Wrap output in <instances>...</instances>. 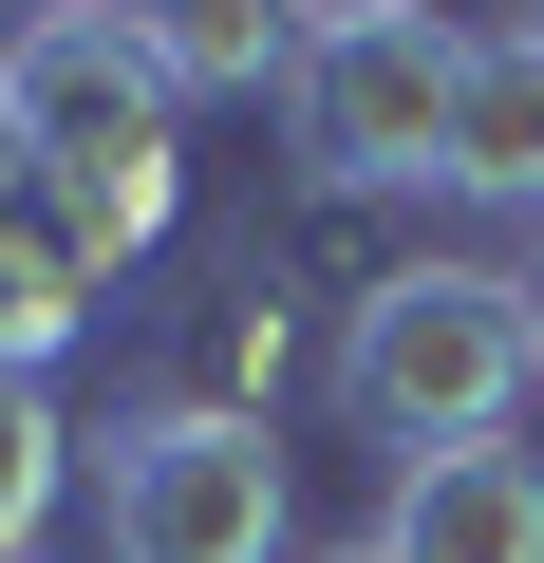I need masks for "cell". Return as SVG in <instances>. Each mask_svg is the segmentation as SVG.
Here are the masks:
<instances>
[{
	"label": "cell",
	"mask_w": 544,
	"mask_h": 563,
	"mask_svg": "<svg viewBox=\"0 0 544 563\" xmlns=\"http://www.w3.org/2000/svg\"><path fill=\"white\" fill-rule=\"evenodd\" d=\"M0 169H38V225L113 282L188 225V151H169V76L132 57V20H20L0 38Z\"/></svg>",
	"instance_id": "cell-1"
},
{
	"label": "cell",
	"mask_w": 544,
	"mask_h": 563,
	"mask_svg": "<svg viewBox=\"0 0 544 563\" xmlns=\"http://www.w3.org/2000/svg\"><path fill=\"white\" fill-rule=\"evenodd\" d=\"M525 376H544L525 263H432V244H413L376 301L338 320V413H357L376 451H469V432L525 413Z\"/></svg>",
	"instance_id": "cell-2"
},
{
	"label": "cell",
	"mask_w": 544,
	"mask_h": 563,
	"mask_svg": "<svg viewBox=\"0 0 544 563\" xmlns=\"http://www.w3.org/2000/svg\"><path fill=\"white\" fill-rule=\"evenodd\" d=\"M95 563H282V432L263 413H132L95 451Z\"/></svg>",
	"instance_id": "cell-3"
},
{
	"label": "cell",
	"mask_w": 544,
	"mask_h": 563,
	"mask_svg": "<svg viewBox=\"0 0 544 563\" xmlns=\"http://www.w3.org/2000/svg\"><path fill=\"white\" fill-rule=\"evenodd\" d=\"M451 76H469V38H451V20H376V38H301V76H282V132H301V188H320V207H376V188H432V151H451Z\"/></svg>",
	"instance_id": "cell-4"
},
{
	"label": "cell",
	"mask_w": 544,
	"mask_h": 563,
	"mask_svg": "<svg viewBox=\"0 0 544 563\" xmlns=\"http://www.w3.org/2000/svg\"><path fill=\"white\" fill-rule=\"evenodd\" d=\"M376 563H544V451H395L376 470Z\"/></svg>",
	"instance_id": "cell-5"
},
{
	"label": "cell",
	"mask_w": 544,
	"mask_h": 563,
	"mask_svg": "<svg viewBox=\"0 0 544 563\" xmlns=\"http://www.w3.org/2000/svg\"><path fill=\"white\" fill-rule=\"evenodd\" d=\"M282 357H301V282L244 244V263L188 282V320H169V357H151L132 413H263V395H282Z\"/></svg>",
	"instance_id": "cell-6"
},
{
	"label": "cell",
	"mask_w": 544,
	"mask_h": 563,
	"mask_svg": "<svg viewBox=\"0 0 544 563\" xmlns=\"http://www.w3.org/2000/svg\"><path fill=\"white\" fill-rule=\"evenodd\" d=\"M432 188H469V207H525V225H544V20H507V38H469V76H451V151H432Z\"/></svg>",
	"instance_id": "cell-7"
},
{
	"label": "cell",
	"mask_w": 544,
	"mask_h": 563,
	"mask_svg": "<svg viewBox=\"0 0 544 563\" xmlns=\"http://www.w3.org/2000/svg\"><path fill=\"white\" fill-rule=\"evenodd\" d=\"M132 57L169 95H263V76H301V0H113Z\"/></svg>",
	"instance_id": "cell-8"
},
{
	"label": "cell",
	"mask_w": 544,
	"mask_h": 563,
	"mask_svg": "<svg viewBox=\"0 0 544 563\" xmlns=\"http://www.w3.org/2000/svg\"><path fill=\"white\" fill-rule=\"evenodd\" d=\"M76 339H95V263L57 225H0V376H57Z\"/></svg>",
	"instance_id": "cell-9"
},
{
	"label": "cell",
	"mask_w": 544,
	"mask_h": 563,
	"mask_svg": "<svg viewBox=\"0 0 544 563\" xmlns=\"http://www.w3.org/2000/svg\"><path fill=\"white\" fill-rule=\"evenodd\" d=\"M57 488H76L57 376H0V563H38V544H57Z\"/></svg>",
	"instance_id": "cell-10"
},
{
	"label": "cell",
	"mask_w": 544,
	"mask_h": 563,
	"mask_svg": "<svg viewBox=\"0 0 544 563\" xmlns=\"http://www.w3.org/2000/svg\"><path fill=\"white\" fill-rule=\"evenodd\" d=\"M376 20H432V0H301V38H376Z\"/></svg>",
	"instance_id": "cell-11"
},
{
	"label": "cell",
	"mask_w": 544,
	"mask_h": 563,
	"mask_svg": "<svg viewBox=\"0 0 544 563\" xmlns=\"http://www.w3.org/2000/svg\"><path fill=\"white\" fill-rule=\"evenodd\" d=\"M525 339H544V225H525Z\"/></svg>",
	"instance_id": "cell-12"
},
{
	"label": "cell",
	"mask_w": 544,
	"mask_h": 563,
	"mask_svg": "<svg viewBox=\"0 0 544 563\" xmlns=\"http://www.w3.org/2000/svg\"><path fill=\"white\" fill-rule=\"evenodd\" d=\"M20 20H95V0H20Z\"/></svg>",
	"instance_id": "cell-13"
},
{
	"label": "cell",
	"mask_w": 544,
	"mask_h": 563,
	"mask_svg": "<svg viewBox=\"0 0 544 563\" xmlns=\"http://www.w3.org/2000/svg\"><path fill=\"white\" fill-rule=\"evenodd\" d=\"M338 563H376V544H338Z\"/></svg>",
	"instance_id": "cell-14"
},
{
	"label": "cell",
	"mask_w": 544,
	"mask_h": 563,
	"mask_svg": "<svg viewBox=\"0 0 544 563\" xmlns=\"http://www.w3.org/2000/svg\"><path fill=\"white\" fill-rule=\"evenodd\" d=\"M38 563H57V544H38Z\"/></svg>",
	"instance_id": "cell-15"
}]
</instances>
